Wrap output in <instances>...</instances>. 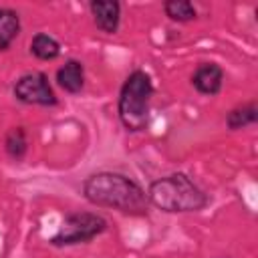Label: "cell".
<instances>
[{"label": "cell", "mask_w": 258, "mask_h": 258, "mask_svg": "<svg viewBox=\"0 0 258 258\" xmlns=\"http://www.w3.org/2000/svg\"><path fill=\"white\" fill-rule=\"evenodd\" d=\"M83 196L99 208H113L129 216H145L149 210L145 189L119 171H97L83 181Z\"/></svg>", "instance_id": "1"}, {"label": "cell", "mask_w": 258, "mask_h": 258, "mask_svg": "<svg viewBox=\"0 0 258 258\" xmlns=\"http://www.w3.org/2000/svg\"><path fill=\"white\" fill-rule=\"evenodd\" d=\"M149 206L165 214H189L200 212L208 206V194L183 171H175L163 177H157L147 187Z\"/></svg>", "instance_id": "2"}, {"label": "cell", "mask_w": 258, "mask_h": 258, "mask_svg": "<svg viewBox=\"0 0 258 258\" xmlns=\"http://www.w3.org/2000/svg\"><path fill=\"white\" fill-rule=\"evenodd\" d=\"M153 97V81L151 77L137 69L129 73L119 89L117 99V115L121 125L129 133H139L149 123V103Z\"/></svg>", "instance_id": "3"}, {"label": "cell", "mask_w": 258, "mask_h": 258, "mask_svg": "<svg viewBox=\"0 0 258 258\" xmlns=\"http://www.w3.org/2000/svg\"><path fill=\"white\" fill-rule=\"evenodd\" d=\"M107 220L97 212H73L67 214L56 234L48 240L50 246L64 248V246H77L87 244L101 236L107 230Z\"/></svg>", "instance_id": "4"}, {"label": "cell", "mask_w": 258, "mask_h": 258, "mask_svg": "<svg viewBox=\"0 0 258 258\" xmlns=\"http://www.w3.org/2000/svg\"><path fill=\"white\" fill-rule=\"evenodd\" d=\"M12 93L24 105L54 107L58 103L56 93H54L52 85L48 83L46 73H42V71L24 73L22 77H18L16 83H14V87H12Z\"/></svg>", "instance_id": "5"}, {"label": "cell", "mask_w": 258, "mask_h": 258, "mask_svg": "<svg viewBox=\"0 0 258 258\" xmlns=\"http://www.w3.org/2000/svg\"><path fill=\"white\" fill-rule=\"evenodd\" d=\"M89 10L95 26L105 34H115L121 24V4L117 0H93Z\"/></svg>", "instance_id": "6"}, {"label": "cell", "mask_w": 258, "mask_h": 258, "mask_svg": "<svg viewBox=\"0 0 258 258\" xmlns=\"http://www.w3.org/2000/svg\"><path fill=\"white\" fill-rule=\"evenodd\" d=\"M191 85L200 95L216 97L224 85V69L218 62H202L191 75Z\"/></svg>", "instance_id": "7"}, {"label": "cell", "mask_w": 258, "mask_h": 258, "mask_svg": "<svg viewBox=\"0 0 258 258\" xmlns=\"http://www.w3.org/2000/svg\"><path fill=\"white\" fill-rule=\"evenodd\" d=\"M54 81L62 91H67L71 95L81 93L83 87H85V64L77 58L64 60V64H60L56 69Z\"/></svg>", "instance_id": "8"}, {"label": "cell", "mask_w": 258, "mask_h": 258, "mask_svg": "<svg viewBox=\"0 0 258 258\" xmlns=\"http://www.w3.org/2000/svg\"><path fill=\"white\" fill-rule=\"evenodd\" d=\"M20 34V14L14 8H0V52L8 50Z\"/></svg>", "instance_id": "9"}, {"label": "cell", "mask_w": 258, "mask_h": 258, "mask_svg": "<svg viewBox=\"0 0 258 258\" xmlns=\"http://www.w3.org/2000/svg\"><path fill=\"white\" fill-rule=\"evenodd\" d=\"M256 121H258V103L256 101H248L244 105H238L226 115V125L232 131L246 129V127L254 125Z\"/></svg>", "instance_id": "10"}, {"label": "cell", "mask_w": 258, "mask_h": 258, "mask_svg": "<svg viewBox=\"0 0 258 258\" xmlns=\"http://www.w3.org/2000/svg\"><path fill=\"white\" fill-rule=\"evenodd\" d=\"M30 54L38 60H54L60 54V42L46 32H36L30 40Z\"/></svg>", "instance_id": "11"}, {"label": "cell", "mask_w": 258, "mask_h": 258, "mask_svg": "<svg viewBox=\"0 0 258 258\" xmlns=\"http://www.w3.org/2000/svg\"><path fill=\"white\" fill-rule=\"evenodd\" d=\"M4 149L8 153V157L20 161L26 151H28V137H26V131L24 127H12L8 129L6 137H4Z\"/></svg>", "instance_id": "12"}, {"label": "cell", "mask_w": 258, "mask_h": 258, "mask_svg": "<svg viewBox=\"0 0 258 258\" xmlns=\"http://www.w3.org/2000/svg\"><path fill=\"white\" fill-rule=\"evenodd\" d=\"M163 12L173 22H189L198 16V10L189 0H167L163 2Z\"/></svg>", "instance_id": "13"}]
</instances>
